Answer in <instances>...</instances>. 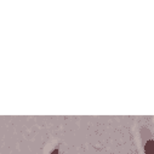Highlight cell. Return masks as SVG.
<instances>
[{
    "mask_svg": "<svg viewBox=\"0 0 154 154\" xmlns=\"http://www.w3.org/2000/svg\"><path fill=\"white\" fill-rule=\"evenodd\" d=\"M149 150H148V154H152L153 153V150H152V147H153V142H149Z\"/></svg>",
    "mask_w": 154,
    "mask_h": 154,
    "instance_id": "6da1fadb",
    "label": "cell"
}]
</instances>
